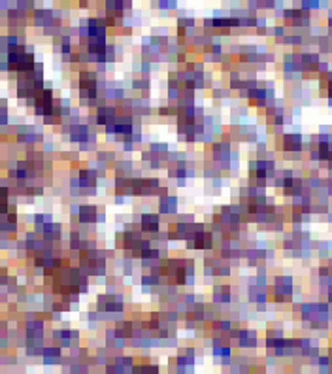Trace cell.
Listing matches in <instances>:
<instances>
[{
	"label": "cell",
	"mask_w": 332,
	"mask_h": 374,
	"mask_svg": "<svg viewBox=\"0 0 332 374\" xmlns=\"http://www.w3.org/2000/svg\"><path fill=\"white\" fill-rule=\"evenodd\" d=\"M142 229L146 231V233H157L159 229V216H144L142 219Z\"/></svg>",
	"instance_id": "1"
},
{
	"label": "cell",
	"mask_w": 332,
	"mask_h": 374,
	"mask_svg": "<svg viewBox=\"0 0 332 374\" xmlns=\"http://www.w3.org/2000/svg\"><path fill=\"white\" fill-rule=\"evenodd\" d=\"M42 353H44V363H47V365L61 361V350L58 348H44Z\"/></svg>",
	"instance_id": "2"
},
{
	"label": "cell",
	"mask_w": 332,
	"mask_h": 374,
	"mask_svg": "<svg viewBox=\"0 0 332 374\" xmlns=\"http://www.w3.org/2000/svg\"><path fill=\"white\" fill-rule=\"evenodd\" d=\"M94 217H96V208L94 206H82V210H80V221L83 223L94 221Z\"/></svg>",
	"instance_id": "3"
},
{
	"label": "cell",
	"mask_w": 332,
	"mask_h": 374,
	"mask_svg": "<svg viewBox=\"0 0 332 374\" xmlns=\"http://www.w3.org/2000/svg\"><path fill=\"white\" fill-rule=\"evenodd\" d=\"M51 21H53L51 12H46V10H38V12L34 13V23L36 25H42V27H46V25H49Z\"/></svg>",
	"instance_id": "4"
}]
</instances>
